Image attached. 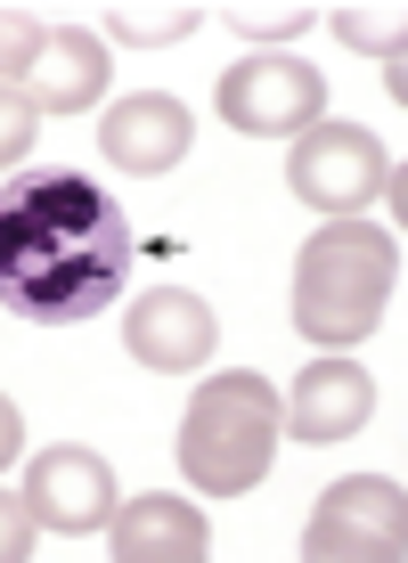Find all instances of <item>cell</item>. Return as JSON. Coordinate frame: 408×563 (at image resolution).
<instances>
[{"label": "cell", "mask_w": 408, "mask_h": 563, "mask_svg": "<svg viewBox=\"0 0 408 563\" xmlns=\"http://www.w3.org/2000/svg\"><path fill=\"white\" fill-rule=\"evenodd\" d=\"M131 278V221L82 172H16L0 188V310L25 327H82Z\"/></svg>", "instance_id": "1"}, {"label": "cell", "mask_w": 408, "mask_h": 563, "mask_svg": "<svg viewBox=\"0 0 408 563\" xmlns=\"http://www.w3.org/2000/svg\"><path fill=\"white\" fill-rule=\"evenodd\" d=\"M400 286V238L384 221H327L295 262V327L319 352H352L376 335L384 302Z\"/></svg>", "instance_id": "2"}, {"label": "cell", "mask_w": 408, "mask_h": 563, "mask_svg": "<svg viewBox=\"0 0 408 563\" xmlns=\"http://www.w3.org/2000/svg\"><path fill=\"white\" fill-rule=\"evenodd\" d=\"M278 433H286V409L262 376H245V367L205 376L180 417V474L212 498H245L278 457Z\"/></svg>", "instance_id": "3"}, {"label": "cell", "mask_w": 408, "mask_h": 563, "mask_svg": "<svg viewBox=\"0 0 408 563\" xmlns=\"http://www.w3.org/2000/svg\"><path fill=\"white\" fill-rule=\"evenodd\" d=\"M212 107H221L229 131H254V140H295V131L327 123V82L319 66H302V57H238V66L221 74V90H212Z\"/></svg>", "instance_id": "4"}, {"label": "cell", "mask_w": 408, "mask_h": 563, "mask_svg": "<svg viewBox=\"0 0 408 563\" xmlns=\"http://www.w3.org/2000/svg\"><path fill=\"white\" fill-rule=\"evenodd\" d=\"M408 548V498L393 474H352L319 498L302 555L310 563H393Z\"/></svg>", "instance_id": "5"}, {"label": "cell", "mask_w": 408, "mask_h": 563, "mask_svg": "<svg viewBox=\"0 0 408 563\" xmlns=\"http://www.w3.org/2000/svg\"><path fill=\"white\" fill-rule=\"evenodd\" d=\"M286 188H295L310 212H327V221H352L384 188V140L360 131V123H310V131H295Z\"/></svg>", "instance_id": "6"}, {"label": "cell", "mask_w": 408, "mask_h": 563, "mask_svg": "<svg viewBox=\"0 0 408 563\" xmlns=\"http://www.w3.org/2000/svg\"><path fill=\"white\" fill-rule=\"evenodd\" d=\"M278 409H286V433H295V441L327 450V441H352L360 424L376 417V376H367L360 360L327 352V360H310L295 376V393H286Z\"/></svg>", "instance_id": "7"}, {"label": "cell", "mask_w": 408, "mask_h": 563, "mask_svg": "<svg viewBox=\"0 0 408 563\" xmlns=\"http://www.w3.org/2000/svg\"><path fill=\"white\" fill-rule=\"evenodd\" d=\"M25 507L42 531H99V522L114 515V474L99 450H42L25 465Z\"/></svg>", "instance_id": "8"}, {"label": "cell", "mask_w": 408, "mask_h": 563, "mask_svg": "<svg viewBox=\"0 0 408 563\" xmlns=\"http://www.w3.org/2000/svg\"><path fill=\"white\" fill-rule=\"evenodd\" d=\"M212 343H221V319H212L188 286H147V295L131 302V360L155 367V376H188V367H205Z\"/></svg>", "instance_id": "9"}, {"label": "cell", "mask_w": 408, "mask_h": 563, "mask_svg": "<svg viewBox=\"0 0 408 563\" xmlns=\"http://www.w3.org/2000/svg\"><path fill=\"white\" fill-rule=\"evenodd\" d=\"M197 140V123H188L180 99H164V90H131L123 107H107L99 123V155L114 172H131V180H155V172H172Z\"/></svg>", "instance_id": "10"}, {"label": "cell", "mask_w": 408, "mask_h": 563, "mask_svg": "<svg viewBox=\"0 0 408 563\" xmlns=\"http://www.w3.org/2000/svg\"><path fill=\"white\" fill-rule=\"evenodd\" d=\"M107 522H114V563H205V548H212L205 515L188 507V498H172V490L131 498V507H114Z\"/></svg>", "instance_id": "11"}, {"label": "cell", "mask_w": 408, "mask_h": 563, "mask_svg": "<svg viewBox=\"0 0 408 563\" xmlns=\"http://www.w3.org/2000/svg\"><path fill=\"white\" fill-rule=\"evenodd\" d=\"M99 90H107V42L82 33V25H49V49L33 57V74H25L33 114H82Z\"/></svg>", "instance_id": "12"}, {"label": "cell", "mask_w": 408, "mask_h": 563, "mask_svg": "<svg viewBox=\"0 0 408 563\" xmlns=\"http://www.w3.org/2000/svg\"><path fill=\"white\" fill-rule=\"evenodd\" d=\"M99 25L114 33V42H131V49H172L188 25H197V0H164V9H131V0H114Z\"/></svg>", "instance_id": "13"}, {"label": "cell", "mask_w": 408, "mask_h": 563, "mask_svg": "<svg viewBox=\"0 0 408 563\" xmlns=\"http://www.w3.org/2000/svg\"><path fill=\"white\" fill-rule=\"evenodd\" d=\"M319 25H335V42H352L367 57H400V9H360V0H327Z\"/></svg>", "instance_id": "14"}, {"label": "cell", "mask_w": 408, "mask_h": 563, "mask_svg": "<svg viewBox=\"0 0 408 563\" xmlns=\"http://www.w3.org/2000/svg\"><path fill=\"white\" fill-rule=\"evenodd\" d=\"M49 49V16L33 9H0V90H25L33 57Z\"/></svg>", "instance_id": "15"}, {"label": "cell", "mask_w": 408, "mask_h": 563, "mask_svg": "<svg viewBox=\"0 0 408 563\" xmlns=\"http://www.w3.org/2000/svg\"><path fill=\"white\" fill-rule=\"evenodd\" d=\"M221 25H229V33H245V42H286V33L319 25V0H295V9H254V0H229Z\"/></svg>", "instance_id": "16"}, {"label": "cell", "mask_w": 408, "mask_h": 563, "mask_svg": "<svg viewBox=\"0 0 408 563\" xmlns=\"http://www.w3.org/2000/svg\"><path fill=\"white\" fill-rule=\"evenodd\" d=\"M33 131H42L33 99H25V90H0V172H16L33 155Z\"/></svg>", "instance_id": "17"}, {"label": "cell", "mask_w": 408, "mask_h": 563, "mask_svg": "<svg viewBox=\"0 0 408 563\" xmlns=\"http://www.w3.org/2000/svg\"><path fill=\"white\" fill-rule=\"evenodd\" d=\"M33 531H42V522H33V507L0 490V563H25V555H33Z\"/></svg>", "instance_id": "18"}, {"label": "cell", "mask_w": 408, "mask_h": 563, "mask_svg": "<svg viewBox=\"0 0 408 563\" xmlns=\"http://www.w3.org/2000/svg\"><path fill=\"white\" fill-rule=\"evenodd\" d=\"M16 450H25V417H16V400L0 393V465H9Z\"/></svg>", "instance_id": "19"}]
</instances>
